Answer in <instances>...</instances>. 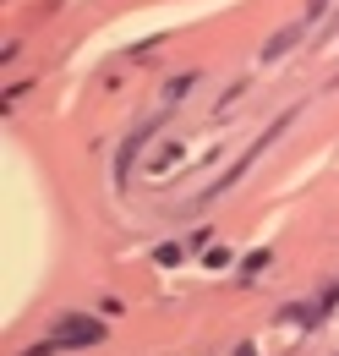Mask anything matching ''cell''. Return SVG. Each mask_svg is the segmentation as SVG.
Listing matches in <instances>:
<instances>
[{
  "label": "cell",
  "mask_w": 339,
  "mask_h": 356,
  "mask_svg": "<svg viewBox=\"0 0 339 356\" xmlns=\"http://www.w3.org/2000/svg\"><path fill=\"white\" fill-rule=\"evenodd\" d=\"M323 11H329V0H312V6H306V17H296L290 28H279V33H274V39L263 44V60H279V55H285L290 44H301V39H306V28H312V22L323 17Z\"/></svg>",
  "instance_id": "cell-1"
},
{
  "label": "cell",
  "mask_w": 339,
  "mask_h": 356,
  "mask_svg": "<svg viewBox=\"0 0 339 356\" xmlns=\"http://www.w3.org/2000/svg\"><path fill=\"white\" fill-rule=\"evenodd\" d=\"M99 340H104V329L93 318H60V329H55V346H99Z\"/></svg>",
  "instance_id": "cell-2"
},
{
  "label": "cell",
  "mask_w": 339,
  "mask_h": 356,
  "mask_svg": "<svg viewBox=\"0 0 339 356\" xmlns=\"http://www.w3.org/2000/svg\"><path fill=\"white\" fill-rule=\"evenodd\" d=\"M22 356H55V340H44V346H33V351H22Z\"/></svg>",
  "instance_id": "cell-3"
}]
</instances>
